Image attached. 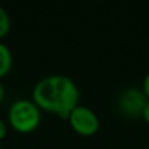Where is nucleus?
Listing matches in <instances>:
<instances>
[{
	"mask_svg": "<svg viewBox=\"0 0 149 149\" xmlns=\"http://www.w3.org/2000/svg\"><path fill=\"white\" fill-rule=\"evenodd\" d=\"M4 98H5V88L1 84V81H0V103L4 101Z\"/></svg>",
	"mask_w": 149,
	"mask_h": 149,
	"instance_id": "obj_10",
	"label": "nucleus"
},
{
	"mask_svg": "<svg viewBox=\"0 0 149 149\" xmlns=\"http://www.w3.org/2000/svg\"><path fill=\"white\" fill-rule=\"evenodd\" d=\"M71 128L77 135L84 137H89L97 134L100 130V119L98 115L92 110L82 105H77L68 115Z\"/></svg>",
	"mask_w": 149,
	"mask_h": 149,
	"instance_id": "obj_3",
	"label": "nucleus"
},
{
	"mask_svg": "<svg viewBox=\"0 0 149 149\" xmlns=\"http://www.w3.org/2000/svg\"><path fill=\"white\" fill-rule=\"evenodd\" d=\"M0 149H1V148H0Z\"/></svg>",
	"mask_w": 149,
	"mask_h": 149,
	"instance_id": "obj_11",
	"label": "nucleus"
},
{
	"mask_svg": "<svg viewBox=\"0 0 149 149\" xmlns=\"http://www.w3.org/2000/svg\"><path fill=\"white\" fill-rule=\"evenodd\" d=\"M7 132H8V124L0 118V141L7 136Z\"/></svg>",
	"mask_w": 149,
	"mask_h": 149,
	"instance_id": "obj_8",
	"label": "nucleus"
},
{
	"mask_svg": "<svg viewBox=\"0 0 149 149\" xmlns=\"http://www.w3.org/2000/svg\"><path fill=\"white\" fill-rule=\"evenodd\" d=\"M13 65V55L5 43L0 42V79L10 72Z\"/></svg>",
	"mask_w": 149,
	"mask_h": 149,
	"instance_id": "obj_5",
	"label": "nucleus"
},
{
	"mask_svg": "<svg viewBox=\"0 0 149 149\" xmlns=\"http://www.w3.org/2000/svg\"><path fill=\"white\" fill-rule=\"evenodd\" d=\"M148 100L139 88H127L118 97V110L126 118H139L147 105Z\"/></svg>",
	"mask_w": 149,
	"mask_h": 149,
	"instance_id": "obj_4",
	"label": "nucleus"
},
{
	"mask_svg": "<svg viewBox=\"0 0 149 149\" xmlns=\"http://www.w3.org/2000/svg\"><path fill=\"white\" fill-rule=\"evenodd\" d=\"M8 123L20 134L36 131L42 120V111L31 100L20 98L13 101L8 109Z\"/></svg>",
	"mask_w": 149,
	"mask_h": 149,
	"instance_id": "obj_2",
	"label": "nucleus"
},
{
	"mask_svg": "<svg viewBox=\"0 0 149 149\" xmlns=\"http://www.w3.org/2000/svg\"><path fill=\"white\" fill-rule=\"evenodd\" d=\"M80 90L76 82L65 74H50L41 79L31 90V101L41 109L68 119L70 113L79 105Z\"/></svg>",
	"mask_w": 149,
	"mask_h": 149,
	"instance_id": "obj_1",
	"label": "nucleus"
},
{
	"mask_svg": "<svg viewBox=\"0 0 149 149\" xmlns=\"http://www.w3.org/2000/svg\"><path fill=\"white\" fill-rule=\"evenodd\" d=\"M9 31H10V16L5 10V8H3L0 5V39L4 38Z\"/></svg>",
	"mask_w": 149,
	"mask_h": 149,
	"instance_id": "obj_6",
	"label": "nucleus"
},
{
	"mask_svg": "<svg viewBox=\"0 0 149 149\" xmlns=\"http://www.w3.org/2000/svg\"><path fill=\"white\" fill-rule=\"evenodd\" d=\"M141 116H143V119H144V120H145V122H147V123L149 124V101L147 102V105H145L144 110H143Z\"/></svg>",
	"mask_w": 149,
	"mask_h": 149,
	"instance_id": "obj_9",
	"label": "nucleus"
},
{
	"mask_svg": "<svg viewBox=\"0 0 149 149\" xmlns=\"http://www.w3.org/2000/svg\"><path fill=\"white\" fill-rule=\"evenodd\" d=\"M141 92L144 93L145 98L149 101V72L144 76L143 79V84H141Z\"/></svg>",
	"mask_w": 149,
	"mask_h": 149,
	"instance_id": "obj_7",
	"label": "nucleus"
}]
</instances>
